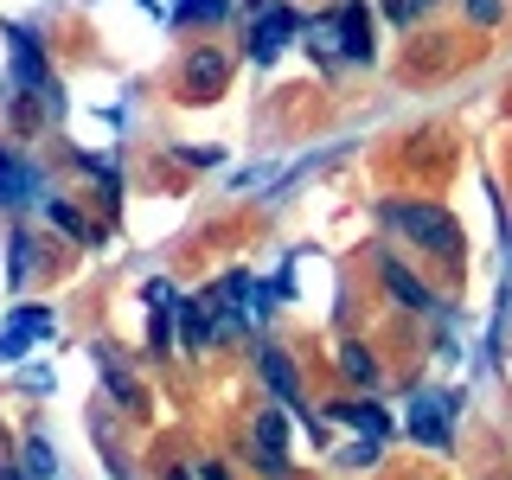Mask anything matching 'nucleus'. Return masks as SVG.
I'll return each instance as SVG.
<instances>
[{"mask_svg":"<svg viewBox=\"0 0 512 480\" xmlns=\"http://www.w3.org/2000/svg\"><path fill=\"white\" fill-rule=\"evenodd\" d=\"M192 474H199V480H231V474L218 468V461H192Z\"/></svg>","mask_w":512,"mask_h":480,"instance_id":"nucleus-26","label":"nucleus"},{"mask_svg":"<svg viewBox=\"0 0 512 480\" xmlns=\"http://www.w3.org/2000/svg\"><path fill=\"white\" fill-rule=\"evenodd\" d=\"M256 468H263L269 480H288V474H295V468H288V455H256Z\"/></svg>","mask_w":512,"mask_h":480,"instance_id":"nucleus-25","label":"nucleus"},{"mask_svg":"<svg viewBox=\"0 0 512 480\" xmlns=\"http://www.w3.org/2000/svg\"><path fill=\"white\" fill-rule=\"evenodd\" d=\"M468 20L474 26H500L506 20V0H468Z\"/></svg>","mask_w":512,"mask_h":480,"instance_id":"nucleus-21","label":"nucleus"},{"mask_svg":"<svg viewBox=\"0 0 512 480\" xmlns=\"http://www.w3.org/2000/svg\"><path fill=\"white\" fill-rule=\"evenodd\" d=\"M269 180H276V167H244V173H237V192H250V186H269Z\"/></svg>","mask_w":512,"mask_h":480,"instance_id":"nucleus-23","label":"nucleus"},{"mask_svg":"<svg viewBox=\"0 0 512 480\" xmlns=\"http://www.w3.org/2000/svg\"><path fill=\"white\" fill-rule=\"evenodd\" d=\"M167 480H199V474H186V468H173V474H167Z\"/></svg>","mask_w":512,"mask_h":480,"instance_id":"nucleus-28","label":"nucleus"},{"mask_svg":"<svg viewBox=\"0 0 512 480\" xmlns=\"http://www.w3.org/2000/svg\"><path fill=\"white\" fill-rule=\"evenodd\" d=\"M256 372H263L269 391H276L282 404H288V410H295L301 423H308L314 436H320V416H308V404H301V372H295V359H288L282 346H263V352H256Z\"/></svg>","mask_w":512,"mask_h":480,"instance_id":"nucleus-4","label":"nucleus"},{"mask_svg":"<svg viewBox=\"0 0 512 480\" xmlns=\"http://www.w3.org/2000/svg\"><path fill=\"white\" fill-rule=\"evenodd\" d=\"M340 58L346 64H372V26H365V7L359 0H340Z\"/></svg>","mask_w":512,"mask_h":480,"instance_id":"nucleus-8","label":"nucleus"},{"mask_svg":"<svg viewBox=\"0 0 512 480\" xmlns=\"http://www.w3.org/2000/svg\"><path fill=\"white\" fill-rule=\"evenodd\" d=\"M256 455H282V416L276 410L256 416Z\"/></svg>","mask_w":512,"mask_h":480,"instance_id":"nucleus-18","label":"nucleus"},{"mask_svg":"<svg viewBox=\"0 0 512 480\" xmlns=\"http://www.w3.org/2000/svg\"><path fill=\"white\" fill-rule=\"evenodd\" d=\"M32 269H39V237H32V231H13V244H7V276L26 282Z\"/></svg>","mask_w":512,"mask_h":480,"instance_id":"nucleus-16","label":"nucleus"},{"mask_svg":"<svg viewBox=\"0 0 512 480\" xmlns=\"http://www.w3.org/2000/svg\"><path fill=\"white\" fill-rule=\"evenodd\" d=\"M224 77H231V64H224V52H192L186 58V71H180V84H186V96H218L224 90Z\"/></svg>","mask_w":512,"mask_h":480,"instance_id":"nucleus-9","label":"nucleus"},{"mask_svg":"<svg viewBox=\"0 0 512 480\" xmlns=\"http://www.w3.org/2000/svg\"><path fill=\"white\" fill-rule=\"evenodd\" d=\"M455 416H461V397H448V391H410L404 429H410V442H423V448H455Z\"/></svg>","mask_w":512,"mask_h":480,"instance_id":"nucleus-2","label":"nucleus"},{"mask_svg":"<svg viewBox=\"0 0 512 480\" xmlns=\"http://www.w3.org/2000/svg\"><path fill=\"white\" fill-rule=\"evenodd\" d=\"M180 160H186L192 173H212L218 160H224V148H212V141H205V148H180Z\"/></svg>","mask_w":512,"mask_h":480,"instance_id":"nucleus-20","label":"nucleus"},{"mask_svg":"<svg viewBox=\"0 0 512 480\" xmlns=\"http://www.w3.org/2000/svg\"><path fill=\"white\" fill-rule=\"evenodd\" d=\"M301 39L314 45V58L327 64V71H340V13H314V20H301Z\"/></svg>","mask_w":512,"mask_h":480,"instance_id":"nucleus-11","label":"nucleus"},{"mask_svg":"<svg viewBox=\"0 0 512 480\" xmlns=\"http://www.w3.org/2000/svg\"><path fill=\"white\" fill-rule=\"evenodd\" d=\"M0 480H20V474H0Z\"/></svg>","mask_w":512,"mask_h":480,"instance_id":"nucleus-30","label":"nucleus"},{"mask_svg":"<svg viewBox=\"0 0 512 480\" xmlns=\"http://www.w3.org/2000/svg\"><path fill=\"white\" fill-rule=\"evenodd\" d=\"M384 224H391L397 237H410L416 250H429L436 263H461V250H468L461 224L429 199H384Z\"/></svg>","mask_w":512,"mask_h":480,"instance_id":"nucleus-1","label":"nucleus"},{"mask_svg":"<svg viewBox=\"0 0 512 480\" xmlns=\"http://www.w3.org/2000/svg\"><path fill=\"white\" fill-rule=\"evenodd\" d=\"M276 295H282V301H295V256H282V269H276Z\"/></svg>","mask_w":512,"mask_h":480,"instance_id":"nucleus-24","label":"nucleus"},{"mask_svg":"<svg viewBox=\"0 0 512 480\" xmlns=\"http://www.w3.org/2000/svg\"><path fill=\"white\" fill-rule=\"evenodd\" d=\"M141 7H148V13H160V0H141Z\"/></svg>","mask_w":512,"mask_h":480,"instance_id":"nucleus-29","label":"nucleus"},{"mask_svg":"<svg viewBox=\"0 0 512 480\" xmlns=\"http://www.w3.org/2000/svg\"><path fill=\"white\" fill-rule=\"evenodd\" d=\"M13 167H20V160H13V154H0V192H7V180H13Z\"/></svg>","mask_w":512,"mask_h":480,"instance_id":"nucleus-27","label":"nucleus"},{"mask_svg":"<svg viewBox=\"0 0 512 480\" xmlns=\"http://www.w3.org/2000/svg\"><path fill=\"white\" fill-rule=\"evenodd\" d=\"M333 423H346V429H359V436H391V416H384L378 397H340V404H327Z\"/></svg>","mask_w":512,"mask_h":480,"instance_id":"nucleus-7","label":"nucleus"},{"mask_svg":"<svg viewBox=\"0 0 512 480\" xmlns=\"http://www.w3.org/2000/svg\"><path fill=\"white\" fill-rule=\"evenodd\" d=\"M340 378H346V384H359V391H372V384H378V359H372V346H340Z\"/></svg>","mask_w":512,"mask_h":480,"instance_id":"nucleus-14","label":"nucleus"},{"mask_svg":"<svg viewBox=\"0 0 512 480\" xmlns=\"http://www.w3.org/2000/svg\"><path fill=\"white\" fill-rule=\"evenodd\" d=\"M378 276H384V288H391V301L397 308H410V314H442V301H436V288L429 282H416L397 256H378Z\"/></svg>","mask_w":512,"mask_h":480,"instance_id":"nucleus-5","label":"nucleus"},{"mask_svg":"<svg viewBox=\"0 0 512 480\" xmlns=\"http://www.w3.org/2000/svg\"><path fill=\"white\" fill-rule=\"evenodd\" d=\"M26 346H32L26 333H13V327H7V333H0V365H20V352H26Z\"/></svg>","mask_w":512,"mask_h":480,"instance_id":"nucleus-22","label":"nucleus"},{"mask_svg":"<svg viewBox=\"0 0 512 480\" xmlns=\"http://www.w3.org/2000/svg\"><path fill=\"white\" fill-rule=\"evenodd\" d=\"M39 212L52 218L64 237H77V244H96V237H103V231H96V224H84V218H77V205H71V199H45Z\"/></svg>","mask_w":512,"mask_h":480,"instance_id":"nucleus-13","label":"nucleus"},{"mask_svg":"<svg viewBox=\"0 0 512 480\" xmlns=\"http://www.w3.org/2000/svg\"><path fill=\"white\" fill-rule=\"evenodd\" d=\"M218 340V295H180V346L205 352Z\"/></svg>","mask_w":512,"mask_h":480,"instance_id":"nucleus-6","label":"nucleus"},{"mask_svg":"<svg viewBox=\"0 0 512 480\" xmlns=\"http://www.w3.org/2000/svg\"><path fill=\"white\" fill-rule=\"evenodd\" d=\"M378 436H359V442H352V448H340V468H378Z\"/></svg>","mask_w":512,"mask_h":480,"instance_id":"nucleus-19","label":"nucleus"},{"mask_svg":"<svg viewBox=\"0 0 512 480\" xmlns=\"http://www.w3.org/2000/svg\"><path fill=\"white\" fill-rule=\"evenodd\" d=\"M96 372H103L109 397H116V404H122L128 416H141V410H148V397H141V384L122 372V359H116V352H109V346H96Z\"/></svg>","mask_w":512,"mask_h":480,"instance_id":"nucleus-10","label":"nucleus"},{"mask_svg":"<svg viewBox=\"0 0 512 480\" xmlns=\"http://www.w3.org/2000/svg\"><path fill=\"white\" fill-rule=\"evenodd\" d=\"M20 461H26V480H58V448L45 442V436H26Z\"/></svg>","mask_w":512,"mask_h":480,"instance_id":"nucleus-15","label":"nucleus"},{"mask_svg":"<svg viewBox=\"0 0 512 480\" xmlns=\"http://www.w3.org/2000/svg\"><path fill=\"white\" fill-rule=\"evenodd\" d=\"M224 13H231V0H180V7H173L167 20H180V26L205 20V26H212V20H224Z\"/></svg>","mask_w":512,"mask_h":480,"instance_id":"nucleus-17","label":"nucleus"},{"mask_svg":"<svg viewBox=\"0 0 512 480\" xmlns=\"http://www.w3.org/2000/svg\"><path fill=\"white\" fill-rule=\"evenodd\" d=\"M295 39H301V13L282 7V0H263V7H256V20H250V45H244V52L256 64H276Z\"/></svg>","mask_w":512,"mask_h":480,"instance_id":"nucleus-3","label":"nucleus"},{"mask_svg":"<svg viewBox=\"0 0 512 480\" xmlns=\"http://www.w3.org/2000/svg\"><path fill=\"white\" fill-rule=\"evenodd\" d=\"M7 327L26 333V340H58V320H52V308H39V301H20Z\"/></svg>","mask_w":512,"mask_h":480,"instance_id":"nucleus-12","label":"nucleus"}]
</instances>
